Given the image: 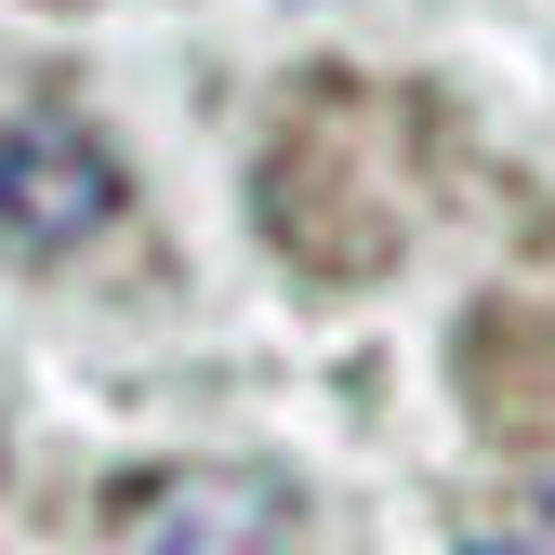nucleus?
<instances>
[{
    "instance_id": "f257e3e1",
    "label": "nucleus",
    "mask_w": 555,
    "mask_h": 555,
    "mask_svg": "<svg viewBox=\"0 0 555 555\" xmlns=\"http://www.w3.org/2000/svg\"><path fill=\"white\" fill-rule=\"evenodd\" d=\"M119 198H132V172L80 106H14L0 119V251H27V264L93 251L119 225Z\"/></svg>"
},
{
    "instance_id": "f03ea898",
    "label": "nucleus",
    "mask_w": 555,
    "mask_h": 555,
    "mask_svg": "<svg viewBox=\"0 0 555 555\" xmlns=\"http://www.w3.org/2000/svg\"><path fill=\"white\" fill-rule=\"evenodd\" d=\"M305 503L278 463H172L119 490V555H292Z\"/></svg>"
},
{
    "instance_id": "7ed1b4c3",
    "label": "nucleus",
    "mask_w": 555,
    "mask_h": 555,
    "mask_svg": "<svg viewBox=\"0 0 555 555\" xmlns=\"http://www.w3.org/2000/svg\"><path fill=\"white\" fill-rule=\"evenodd\" d=\"M463 555H529V542H463Z\"/></svg>"
}]
</instances>
